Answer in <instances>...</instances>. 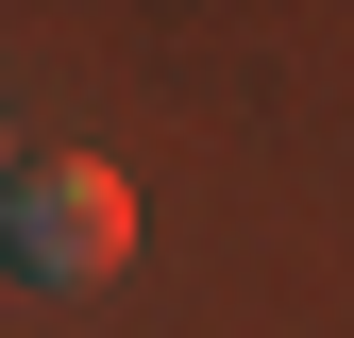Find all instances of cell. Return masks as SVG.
Segmentation results:
<instances>
[{
  "mask_svg": "<svg viewBox=\"0 0 354 338\" xmlns=\"http://www.w3.org/2000/svg\"><path fill=\"white\" fill-rule=\"evenodd\" d=\"M0 254H17L34 287H102L118 254H136V186H118L102 152H68V169H17V186H0Z\"/></svg>",
  "mask_w": 354,
  "mask_h": 338,
  "instance_id": "1",
  "label": "cell"
}]
</instances>
